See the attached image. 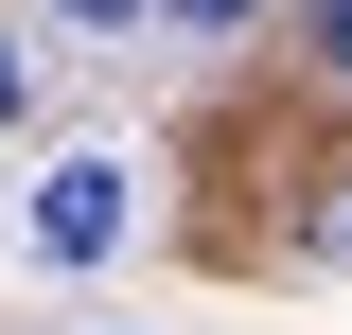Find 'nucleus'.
<instances>
[{
	"instance_id": "f257e3e1",
	"label": "nucleus",
	"mask_w": 352,
	"mask_h": 335,
	"mask_svg": "<svg viewBox=\"0 0 352 335\" xmlns=\"http://www.w3.org/2000/svg\"><path fill=\"white\" fill-rule=\"evenodd\" d=\"M124 212H141L124 159H53V176H36V247H53V265H106V247H124Z\"/></svg>"
},
{
	"instance_id": "f03ea898",
	"label": "nucleus",
	"mask_w": 352,
	"mask_h": 335,
	"mask_svg": "<svg viewBox=\"0 0 352 335\" xmlns=\"http://www.w3.org/2000/svg\"><path fill=\"white\" fill-rule=\"evenodd\" d=\"M159 18H194V36H247V18H264V0H159Z\"/></svg>"
},
{
	"instance_id": "7ed1b4c3",
	"label": "nucleus",
	"mask_w": 352,
	"mask_h": 335,
	"mask_svg": "<svg viewBox=\"0 0 352 335\" xmlns=\"http://www.w3.org/2000/svg\"><path fill=\"white\" fill-rule=\"evenodd\" d=\"M317 71H335V88H352V0H317Z\"/></svg>"
},
{
	"instance_id": "20e7f679",
	"label": "nucleus",
	"mask_w": 352,
	"mask_h": 335,
	"mask_svg": "<svg viewBox=\"0 0 352 335\" xmlns=\"http://www.w3.org/2000/svg\"><path fill=\"white\" fill-rule=\"evenodd\" d=\"M53 18H88V36H124V18H159V0H53Z\"/></svg>"
},
{
	"instance_id": "39448f33",
	"label": "nucleus",
	"mask_w": 352,
	"mask_h": 335,
	"mask_svg": "<svg viewBox=\"0 0 352 335\" xmlns=\"http://www.w3.org/2000/svg\"><path fill=\"white\" fill-rule=\"evenodd\" d=\"M0 106H18V53H0Z\"/></svg>"
}]
</instances>
